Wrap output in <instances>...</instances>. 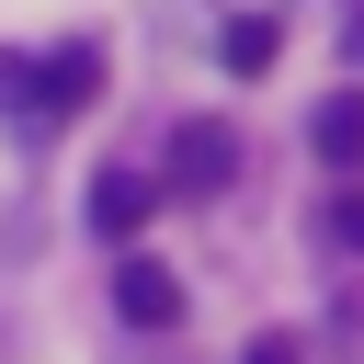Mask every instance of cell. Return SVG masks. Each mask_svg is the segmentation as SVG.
Segmentation results:
<instances>
[{
	"mask_svg": "<svg viewBox=\"0 0 364 364\" xmlns=\"http://www.w3.org/2000/svg\"><path fill=\"white\" fill-rule=\"evenodd\" d=\"M0 91H11L34 125H57V114H80V102L102 91V46H91V34H68V46H46V57L11 46V57H0Z\"/></svg>",
	"mask_w": 364,
	"mask_h": 364,
	"instance_id": "1",
	"label": "cell"
},
{
	"mask_svg": "<svg viewBox=\"0 0 364 364\" xmlns=\"http://www.w3.org/2000/svg\"><path fill=\"white\" fill-rule=\"evenodd\" d=\"M171 182L182 193H228L239 182V125L228 114H182L171 125Z\"/></svg>",
	"mask_w": 364,
	"mask_h": 364,
	"instance_id": "2",
	"label": "cell"
},
{
	"mask_svg": "<svg viewBox=\"0 0 364 364\" xmlns=\"http://www.w3.org/2000/svg\"><path fill=\"white\" fill-rule=\"evenodd\" d=\"M114 307H125L136 330H171V318H182V273L148 262V250H125V262H114Z\"/></svg>",
	"mask_w": 364,
	"mask_h": 364,
	"instance_id": "3",
	"label": "cell"
},
{
	"mask_svg": "<svg viewBox=\"0 0 364 364\" xmlns=\"http://www.w3.org/2000/svg\"><path fill=\"white\" fill-rule=\"evenodd\" d=\"M307 148H318V171H341V182H353V171H364V91H330V102H318V125H307Z\"/></svg>",
	"mask_w": 364,
	"mask_h": 364,
	"instance_id": "4",
	"label": "cell"
},
{
	"mask_svg": "<svg viewBox=\"0 0 364 364\" xmlns=\"http://www.w3.org/2000/svg\"><path fill=\"white\" fill-rule=\"evenodd\" d=\"M148 205H159V182H136V171H102V182H91V228H102V239H136Z\"/></svg>",
	"mask_w": 364,
	"mask_h": 364,
	"instance_id": "5",
	"label": "cell"
},
{
	"mask_svg": "<svg viewBox=\"0 0 364 364\" xmlns=\"http://www.w3.org/2000/svg\"><path fill=\"white\" fill-rule=\"evenodd\" d=\"M216 57H228V68H239V80H262V68H273V57H284V23H273V11H239V23H228V34H216Z\"/></svg>",
	"mask_w": 364,
	"mask_h": 364,
	"instance_id": "6",
	"label": "cell"
},
{
	"mask_svg": "<svg viewBox=\"0 0 364 364\" xmlns=\"http://www.w3.org/2000/svg\"><path fill=\"white\" fill-rule=\"evenodd\" d=\"M330 239H341V250H364V193H330Z\"/></svg>",
	"mask_w": 364,
	"mask_h": 364,
	"instance_id": "7",
	"label": "cell"
},
{
	"mask_svg": "<svg viewBox=\"0 0 364 364\" xmlns=\"http://www.w3.org/2000/svg\"><path fill=\"white\" fill-rule=\"evenodd\" d=\"M239 364H296V341H284V330H262V341H250Z\"/></svg>",
	"mask_w": 364,
	"mask_h": 364,
	"instance_id": "8",
	"label": "cell"
}]
</instances>
